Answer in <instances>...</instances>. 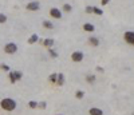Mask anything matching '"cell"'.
Instances as JSON below:
<instances>
[{
	"instance_id": "obj_1",
	"label": "cell",
	"mask_w": 134,
	"mask_h": 115,
	"mask_svg": "<svg viewBox=\"0 0 134 115\" xmlns=\"http://www.w3.org/2000/svg\"><path fill=\"white\" fill-rule=\"evenodd\" d=\"M0 107L5 111H13L16 108V102L11 98H4L0 102Z\"/></svg>"
},
{
	"instance_id": "obj_2",
	"label": "cell",
	"mask_w": 134,
	"mask_h": 115,
	"mask_svg": "<svg viewBox=\"0 0 134 115\" xmlns=\"http://www.w3.org/2000/svg\"><path fill=\"white\" fill-rule=\"evenodd\" d=\"M123 39H125L126 43L134 45V31H126L123 33Z\"/></svg>"
},
{
	"instance_id": "obj_3",
	"label": "cell",
	"mask_w": 134,
	"mask_h": 115,
	"mask_svg": "<svg viewBox=\"0 0 134 115\" xmlns=\"http://www.w3.org/2000/svg\"><path fill=\"white\" fill-rule=\"evenodd\" d=\"M23 74H21L20 71H9V80L12 83H15L16 80H20Z\"/></svg>"
},
{
	"instance_id": "obj_4",
	"label": "cell",
	"mask_w": 134,
	"mask_h": 115,
	"mask_svg": "<svg viewBox=\"0 0 134 115\" xmlns=\"http://www.w3.org/2000/svg\"><path fill=\"white\" fill-rule=\"evenodd\" d=\"M83 58H84V55H83V52L82 51H74V52L71 53V60L72 62H82L83 60Z\"/></svg>"
},
{
	"instance_id": "obj_5",
	"label": "cell",
	"mask_w": 134,
	"mask_h": 115,
	"mask_svg": "<svg viewBox=\"0 0 134 115\" xmlns=\"http://www.w3.org/2000/svg\"><path fill=\"white\" fill-rule=\"evenodd\" d=\"M4 51L7 53H9V55H11V53H15L17 51V45L15 44V43H7V44L4 45Z\"/></svg>"
},
{
	"instance_id": "obj_6",
	"label": "cell",
	"mask_w": 134,
	"mask_h": 115,
	"mask_svg": "<svg viewBox=\"0 0 134 115\" xmlns=\"http://www.w3.org/2000/svg\"><path fill=\"white\" fill-rule=\"evenodd\" d=\"M50 16L54 17V19H62V11L56 7H54V8L50 9Z\"/></svg>"
},
{
	"instance_id": "obj_7",
	"label": "cell",
	"mask_w": 134,
	"mask_h": 115,
	"mask_svg": "<svg viewBox=\"0 0 134 115\" xmlns=\"http://www.w3.org/2000/svg\"><path fill=\"white\" fill-rule=\"evenodd\" d=\"M40 8V4H39L38 1H29L28 4H27V9L28 11H38Z\"/></svg>"
},
{
	"instance_id": "obj_8",
	"label": "cell",
	"mask_w": 134,
	"mask_h": 115,
	"mask_svg": "<svg viewBox=\"0 0 134 115\" xmlns=\"http://www.w3.org/2000/svg\"><path fill=\"white\" fill-rule=\"evenodd\" d=\"M87 41L91 47H98V45H99V39H98L96 36H90Z\"/></svg>"
},
{
	"instance_id": "obj_9",
	"label": "cell",
	"mask_w": 134,
	"mask_h": 115,
	"mask_svg": "<svg viewBox=\"0 0 134 115\" xmlns=\"http://www.w3.org/2000/svg\"><path fill=\"white\" fill-rule=\"evenodd\" d=\"M88 112H90V115H103V111L100 108H98V107H91L88 110Z\"/></svg>"
},
{
	"instance_id": "obj_10",
	"label": "cell",
	"mask_w": 134,
	"mask_h": 115,
	"mask_svg": "<svg viewBox=\"0 0 134 115\" xmlns=\"http://www.w3.org/2000/svg\"><path fill=\"white\" fill-rule=\"evenodd\" d=\"M83 29L86 32H94L95 31V27L91 24V23H84L83 24Z\"/></svg>"
},
{
	"instance_id": "obj_11",
	"label": "cell",
	"mask_w": 134,
	"mask_h": 115,
	"mask_svg": "<svg viewBox=\"0 0 134 115\" xmlns=\"http://www.w3.org/2000/svg\"><path fill=\"white\" fill-rule=\"evenodd\" d=\"M43 47H47V48H51L52 45H54V39H44L42 41Z\"/></svg>"
},
{
	"instance_id": "obj_12",
	"label": "cell",
	"mask_w": 134,
	"mask_h": 115,
	"mask_svg": "<svg viewBox=\"0 0 134 115\" xmlns=\"http://www.w3.org/2000/svg\"><path fill=\"white\" fill-rule=\"evenodd\" d=\"M43 27L46 29H54V23L50 20H43Z\"/></svg>"
},
{
	"instance_id": "obj_13",
	"label": "cell",
	"mask_w": 134,
	"mask_h": 115,
	"mask_svg": "<svg viewBox=\"0 0 134 115\" xmlns=\"http://www.w3.org/2000/svg\"><path fill=\"white\" fill-rule=\"evenodd\" d=\"M63 12H66V13H70L72 11V7H71V4H68V3H64L63 4Z\"/></svg>"
},
{
	"instance_id": "obj_14",
	"label": "cell",
	"mask_w": 134,
	"mask_h": 115,
	"mask_svg": "<svg viewBox=\"0 0 134 115\" xmlns=\"http://www.w3.org/2000/svg\"><path fill=\"white\" fill-rule=\"evenodd\" d=\"M38 40H39V36L36 35V33H34L32 36H29V39H28V43H29V44H34V43H36Z\"/></svg>"
},
{
	"instance_id": "obj_15",
	"label": "cell",
	"mask_w": 134,
	"mask_h": 115,
	"mask_svg": "<svg viewBox=\"0 0 134 115\" xmlns=\"http://www.w3.org/2000/svg\"><path fill=\"white\" fill-rule=\"evenodd\" d=\"M56 83H58L59 86H63V83H64V75H63V74H58V79H56Z\"/></svg>"
},
{
	"instance_id": "obj_16",
	"label": "cell",
	"mask_w": 134,
	"mask_h": 115,
	"mask_svg": "<svg viewBox=\"0 0 134 115\" xmlns=\"http://www.w3.org/2000/svg\"><path fill=\"white\" fill-rule=\"evenodd\" d=\"M95 79H96L95 75H87V76H86V80H87L88 83H94L95 82Z\"/></svg>"
},
{
	"instance_id": "obj_17",
	"label": "cell",
	"mask_w": 134,
	"mask_h": 115,
	"mask_svg": "<svg viewBox=\"0 0 134 115\" xmlns=\"http://www.w3.org/2000/svg\"><path fill=\"white\" fill-rule=\"evenodd\" d=\"M92 13H95V15H103V11H102V9L100 8H98V7H94V8H92Z\"/></svg>"
},
{
	"instance_id": "obj_18",
	"label": "cell",
	"mask_w": 134,
	"mask_h": 115,
	"mask_svg": "<svg viewBox=\"0 0 134 115\" xmlns=\"http://www.w3.org/2000/svg\"><path fill=\"white\" fill-rule=\"evenodd\" d=\"M48 79H50V82L56 83V79H58V74H55V72H54V74H51V75H50V78H48Z\"/></svg>"
},
{
	"instance_id": "obj_19",
	"label": "cell",
	"mask_w": 134,
	"mask_h": 115,
	"mask_svg": "<svg viewBox=\"0 0 134 115\" xmlns=\"http://www.w3.org/2000/svg\"><path fill=\"white\" fill-rule=\"evenodd\" d=\"M75 96H76V99H82L84 96V92L82 90H79V91H76V94H75Z\"/></svg>"
},
{
	"instance_id": "obj_20",
	"label": "cell",
	"mask_w": 134,
	"mask_h": 115,
	"mask_svg": "<svg viewBox=\"0 0 134 115\" xmlns=\"http://www.w3.org/2000/svg\"><path fill=\"white\" fill-rule=\"evenodd\" d=\"M48 53H50L51 58H58V52H56V51H54V49L48 48Z\"/></svg>"
},
{
	"instance_id": "obj_21",
	"label": "cell",
	"mask_w": 134,
	"mask_h": 115,
	"mask_svg": "<svg viewBox=\"0 0 134 115\" xmlns=\"http://www.w3.org/2000/svg\"><path fill=\"white\" fill-rule=\"evenodd\" d=\"M7 21V16H5L4 13H0V23L3 24V23H5Z\"/></svg>"
},
{
	"instance_id": "obj_22",
	"label": "cell",
	"mask_w": 134,
	"mask_h": 115,
	"mask_svg": "<svg viewBox=\"0 0 134 115\" xmlns=\"http://www.w3.org/2000/svg\"><path fill=\"white\" fill-rule=\"evenodd\" d=\"M28 106L31 107V108H35V107H38V102H35V100H31V102L28 103Z\"/></svg>"
},
{
	"instance_id": "obj_23",
	"label": "cell",
	"mask_w": 134,
	"mask_h": 115,
	"mask_svg": "<svg viewBox=\"0 0 134 115\" xmlns=\"http://www.w3.org/2000/svg\"><path fill=\"white\" fill-rule=\"evenodd\" d=\"M0 68H1L3 71H8V72H9V70H11V68H9L7 64H0Z\"/></svg>"
},
{
	"instance_id": "obj_24",
	"label": "cell",
	"mask_w": 134,
	"mask_h": 115,
	"mask_svg": "<svg viewBox=\"0 0 134 115\" xmlns=\"http://www.w3.org/2000/svg\"><path fill=\"white\" fill-rule=\"evenodd\" d=\"M92 8H94V7L87 5V7H86V12H87V13H92Z\"/></svg>"
},
{
	"instance_id": "obj_25",
	"label": "cell",
	"mask_w": 134,
	"mask_h": 115,
	"mask_svg": "<svg viewBox=\"0 0 134 115\" xmlns=\"http://www.w3.org/2000/svg\"><path fill=\"white\" fill-rule=\"evenodd\" d=\"M38 106L40 107V108H46V103L42 102V103H38Z\"/></svg>"
},
{
	"instance_id": "obj_26",
	"label": "cell",
	"mask_w": 134,
	"mask_h": 115,
	"mask_svg": "<svg viewBox=\"0 0 134 115\" xmlns=\"http://www.w3.org/2000/svg\"><path fill=\"white\" fill-rule=\"evenodd\" d=\"M109 1H110V0H100V4H102V5H107Z\"/></svg>"
},
{
	"instance_id": "obj_27",
	"label": "cell",
	"mask_w": 134,
	"mask_h": 115,
	"mask_svg": "<svg viewBox=\"0 0 134 115\" xmlns=\"http://www.w3.org/2000/svg\"><path fill=\"white\" fill-rule=\"evenodd\" d=\"M58 115H60V114H58Z\"/></svg>"
}]
</instances>
